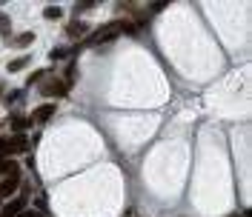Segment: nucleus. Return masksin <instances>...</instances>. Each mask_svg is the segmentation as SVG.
<instances>
[{
  "instance_id": "nucleus-10",
  "label": "nucleus",
  "mask_w": 252,
  "mask_h": 217,
  "mask_svg": "<svg viewBox=\"0 0 252 217\" xmlns=\"http://www.w3.org/2000/svg\"><path fill=\"white\" fill-rule=\"evenodd\" d=\"M60 15H63L60 6H46V9H43V17H46V20H57Z\"/></svg>"
},
{
  "instance_id": "nucleus-11",
  "label": "nucleus",
  "mask_w": 252,
  "mask_h": 217,
  "mask_svg": "<svg viewBox=\"0 0 252 217\" xmlns=\"http://www.w3.org/2000/svg\"><path fill=\"white\" fill-rule=\"evenodd\" d=\"M17 163L15 160H0V174H12V171H17Z\"/></svg>"
},
{
  "instance_id": "nucleus-16",
  "label": "nucleus",
  "mask_w": 252,
  "mask_h": 217,
  "mask_svg": "<svg viewBox=\"0 0 252 217\" xmlns=\"http://www.w3.org/2000/svg\"><path fill=\"white\" fill-rule=\"evenodd\" d=\"M43 77H46V69H37V72H34L32 77H29V86H32V83H40Z\"/></svg>"
},
{
  "instance_id": "nucleus-6",
  "label": "nucleus",
  "mask_w": 252,
  "mask_h": 217,
  "mask_svg": "<svg viewBox=\"0 0 252 217\" xmlns=\"http://www.w3.org/2000/svg\"><path fill=\"white\" fill-rule=\"evenodd\" d=\"M29 149V137L26 134H12V151L15 154H20V151Z\"/></svg>"
},
{
  "instance_id": "nucleus-5",
  "label": "nucleus",
  "mask_w": 252,
  "mask_h": 217,
  "mask_svg": "<svg viewBox=\"0 0 252 217\" xmlns=\"http://www.w3.org/2000/svg\"><path fill=\"white\" fill-rule=\"evenodd\" d=\"M40 92H43L46 97H63L69 89H66V83H60V80H52V83H43V86H40Z\"/></svg>"
},
{
  "instance_id": "nucleus-4",
  "label": "nucleus",
  "mask_w": 252,
  "mask_h": 217,
  "mask_svg": "<svg viewBox=\"0 0 252 217\" xmlns=\"http://www.w3.org/2000/svg\"><path fill=\"white\" fill-rule=\"evenodd\" d=\"M23 209H26V197H15V200H9L6 206H0V217H17Z\"/></svg>"
},
{
  "instance_id": "nucleus-3",
  "label": "nucleus",
  "mask_w": 252,
  "mask_h": 217,
  "mask_svg": "<svg viewBox=\"0 0 252 217\" xmlns=\"http://www.w3.org/2000/svg\"><path fill=\"white\" fill-rule=\"evenodd\" d=\"M55 109H57L55 103H43V106H37V109L32 112V117H29V123H46L49 117H55Z\"/></svg>"
},
{
  "instance_id": "nucleus-14",
  "label": "nucleus",
  "mask_w": 252,
  "mask_h": 217,
  "mask_svg": "<svg viewBox=\"0 0 252 217\" xmlns=\"http://www.w3.org/2000/svg\"><path fill=\"white\" fill-rule=\"evenodd\" d=\"M98 3L95 0H84V3H75V12H89V9H95Z\"/></svg>"
},
{
  "instance_id": "nucleus-20",
  "label": "nucleus",
  "mask_w": 252,
  "mask_h": 217,
  "mask_svg": "<svg viewBox=\"0 0 252 217\" xmlns=\"http://www.w3.org/2000/svg\"><path fill=\"white\" fill-rule=\"evenodd\" d=\"M229 217H238V215H229Z\"/></svg>"
},
{
  "instance_id": "nucleus-13",
  "label": "nucleus",
  "mask_w": 252,
  "mask_h": 217,
  "mask_svg": "<svg viewBox=\"0 0 252 217\" xmlns=\"http://www.w3.org/2000/svg\"><path fill=\"white\" fill-rule=\"evenodd\" d=\"M26 63H29V57H17V60H12V63H9V72H20Z\"/></svg>"
},
{
  "instance_id": "nucleus-2",
  "label": "nucleus",
  "mask_w": 252,
  "mask_h": 217,
  "mask_svg": "<svg viewBox=\"0 0 252 217\" xmlns=\"http://www.w3.org/2000/svg\"><path fill=\"white\" fill-rule=\"evenodd\" d=\"M17 186H20V169H17V171H12V174L0 183V197H12V194L17 192Z\"/></svg>"
},
{
  "instance_id": "nucleus-19",
  "label": "nucleus",
  "mask_w": 252,
  "mask_h": 217,
  "mask_svg": "<svg viewBox=\"0 0 252 217\" xmlns=\"http://www.w3.org/2000/svg\"><path fill=\"white\" fill-rule=\"evenodd\" d=\"M0 206H3V197H0Z\"/></svg>"
},
{
  "instance_id": "nucleus-12",
  "label": "nucleus",
  "mask_w": 252,
  "mask_h": 217,
  "mask_svg": "<svg viewBox=\"0 0 252 217\" xmlns=\"http://www.w3.org/2000/svg\"><path fill=\"white\" fill-rule=\"evenodd\" d=\"M26 126H29V120H26V117H12V129H15L17 134L23 132Z\"/></svg>"
},
{
  "instance_id": "nucleus-9",
  "label": "nucleus",
  "mask_w": 252,
  "mask_h": 217,
  "mask_svg": "<svg viewBox=\"0 0 252 217\" xmlns=\"http://www.w3.org/2000/svg\"><path fill=\"white\" fill-rule=\"evenodd\" d=\"M32 40H34V32H23V34H17L12 43H15V46H29Z\"/></svg>"
},
{
  "instance_id": "nucleus-8",
  "label": "nucleus",
  "mask_w": 252,
  "mask_h": 217,
  "mask_svg": "<svg viewBox=\"0 0 252 217\" xmlns=\"http://www.w3.org/2000/svg\"><path fill=\"white\" fill-rule=\"evenodd\" d=\"M9 154H15L12 151V137H0V160H9Z\"/></svg>"
},
{
  "instance_id": "nucleus-15",
  "label": "nucleus",
  "mask_w": 252,
  "mask_h": 217,
  "mask_svg": "<svg viewBox=\"0 0 252 217\" xmlns=\"http://www.w3.org/2000/svg\"><path fill=\"white\" fill-rule=\"evenodd\" d=\"M66 54H69V51H66V49H60V46H55V49L49 51V57H52V60H63Z\"/></svg>"
},
{
  "instance_id": "nucleus-1",
  "label": "nucleus",
  "mask_w": 252,
  "mask_h": 217,
  "mask_svg": "<svg viewBox=\"0 0 252 217\" xmlns=\"http://www.w3.org/2000/svg\"><path fill=\"white\" fill-rule=\"evenodd\" d=\"M138 34V26L135 23H126V20H109V23H103V26H98L95 32L86 37V43L89 46H98V43H106V40H115L118 34Z\"/></svg>"
},
{
  "instance_id": "nucleus-7",
  "label": "nucleus",
  "mask_w": 252,
  "mask_h": 217,
  "mask_svg": "<svg viewBox=\"0 0 252 217\" xmlns=\"http://www.w3.org/2000/svg\"><path fill=\"white\" fill-rule=\"evenodd\" d=\"M86 32H89V29H86V23H81V20H75V23H69V26H66L69 37H84Z\"/></svg>"
},
{
  "instance_id": "nucleus-18",
  "label": "nucleus",
  "mask_w": 252,
  "mask_h": 217,
  "mask_svg": "<svg viewBox=\"0 0 252 217\" xmlns=\"http://www.w3.org/2000/svg\"><path fill=\"white\" fill-rule=\"evenodd\" d=\"M161 9H167V3H152L149 12H161Z\"/></svg>"
},
{
  "instance_id": "nucleus-17",
  "label": "nucleus",
  "mask_w": 252,
  "mask_h": 217,
  "mask_svg": "<svg viewBox=\"0 0 252 217\" xmlns=\"http://www.w3.org/2000/svg\"><path fill=\"white\" fill-rule=\"evenodd\" d=\"M17 217H43V215H40V212H34V209H23Z\"/></svg>"
}]
</instances>
